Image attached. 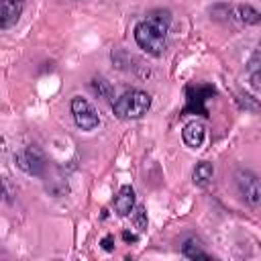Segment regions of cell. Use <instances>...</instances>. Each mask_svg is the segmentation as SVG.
Returning <instances> with one entry per match:
<instances>
[{
  "mask_svg": "<svg viewBox=\"0 0 261 261\" xmlns=\"http://www.w3.org/2000/svg\"><path fill=\"white\" fill-rule=\"evenodd\" d=\"M14 161L22 171L33 173V175H39L43 171V165H45L43 163V155H41V151L37 147H27V149L18 151L14 155Z\"/></svg>",
  "mask_w": 261,
  "mask_h": 261,
  "instance_id": "cell-5",
  "label": "cell"
},
{
  "mask_svg": "<svg viewBox=\"0 0 261 261\" xmlns=\"http://www.w3.org/2000/svg\"><path fill=\"white\" fill-rule=\"evenodd\" d=\"M151 106V96L143 90H126L122 96H118L112 104V110L118 118L130 120L141 118Z\"/></svg>",
  "mask_w": 261,
  "mask_h": 261,
  "instance_id": "cell-2",
  "label": "cell"
},
{
  "mask_svg": "<svg viewBox=\"0 0 261 261\" xmlns=\"http://www.w3.org/2000/svg\"><path fill=\"white\" fill-rule=\"evenodd\" d=\"M90 86H92V92L98 94L100 98H112V86L104 77H94Z\"/></svg>",
  "mask_w": 261,
  "mask_h": 261,
  "instance_id": "cell-13",
  "label": "cell"
},
{
  "mask_svg": "<svg viewBox=\"0 0 261 261\" xmlns=\"http://www.w3.org/2000/svg\"><path fill=\"white\" fill-rule=\"evenodd\" d=\"M102 249H104V251H112V249H114V237H110V234L104 237V239H102Z\"/></svg>",
  "mask_w": 261,
  "mask_h": 261,
  "instance_id": "cell-16",
  "label": "cell"
},
{
  "mask_svg": "<svg viewBox=\"0 0 261 261\" xmlns=\"http://www.w3.org/2000/svg\"><path fill=\"white\" fill-rule=\"evenodd\" d=\"M135 208V190L130 186H122L114 198V210L118 216H128Z\"/></svg>",
  "mask_w": 261,
  "mask_h": 261,
  "instance_id": "cell-8",
  "label": "cell"
},
{
  "mask_svg": "<svg viewBox=\"0 0 261 261\" xmlns=\"http://www.w3.org/2000/svg\"><path fill=\"white\" fill-rule=\"evenodd\" d=\"M71 114H73L75 124H77L82 130H94V128L100 124V116H98L96 108H94L86 98L75 96V98L71 100Z\"/></svg>",
  "mask_w": 261,
  "mask_h": 261,
  "instance_id": "cell-4",
  "label": "cell"
},
{
  "mask_svg": "<svg viewBox=\"0 0 261 261\" xmlns=\"http://www.w3.org/2000/svg\"><path fill=\"white\" fill-rule=\"evenodd\" d=\"M122 239H124L126 243H135L139 237H137V234H133V232H128V230H124V232H122Z\"/></svg>",
  "mask_w": 261,
  "mask_h": 261,
  "instance_id": "cell-17",
  "label": "cell"
},
{
  "mask_svg": "<svg viewBox=\"0 0 261 261\" xmlns=\"http://www.w3.org/2000/svg\"><path fill=\"white\" fill-rule=\"evenodd\" d=\"M181 253H184V257H188V259H210V255L202 249V245H200L198 239H188V241L181 245Z\"/></svg>",
  "mask_w": 261,
  "mask_h": 261,
  "instance_id": "cell-11",
  "label": "cell"
},
{
  "mask_svg": "<svg viewBox=\"0 0 261 261\" xmlns=\"http://www.w3.org/2000/svg\"><path fill=\"white\" fill-rule=\"evenodd\" d=\"M249 75L255 88H261V51L255 53V57L249 63Z\"/></svg>",
  "mask_w": 261,
  "mask_h": 261,
  "instance_id": "cell-12",
  "label": "cell"
},
{
  "mask_svg": "<svg viewBox=\"0 0 261 261\" xmlns=\"http://www.w3.org/2000/svg\"><path fill=\"white\" fill-rule=\"evenodd\" d=\"M234 181L245 202H249L251 206H261V177H257L249 169H239Z\"/></svg>",
  "mask_w": 261,
  "mask_h": 261,
  "instance_id": "cell-3",
  "label": "cell"
},
{
  "mask_svg": "<svg viewBox=\"0 0 261 261\" xmlns=\"http://www.w3.org/2000/svg\"><path fill=\"white\" fill-rule=\"evenodd\" d=\"M22 2L24 0H2V6H0V27L2 29H8L18 20Z\"/></svg>",
  "mask_w": 261,
  "mask_h": 261,
  "instance_id": "cell-6",
  "label": "cell"
},
{
  "mask_svg": "<svg viewBox=\"0 0 261 261\" xmlns=\"http://www.w3.org/2000/svg\"><path fill=\"white\" fill-rule=\"evenodd\" d=\"M181 137H184V143L192 149H198L202 143H204V137H206V128L200 120H192L184 126L181 130Z\"/></svg>",
  "mask_w": 261,
  "mask_h": 261,
  "instance_id": "cell-7",
  "label": "cell"
},
{
  "mask_svg": "<svg viewBox=\"0 0 261 261\" xmlns=\"http://www.w3.org/2000/svg\"><path fill=\"white\" fill-rule=\"evenodd\" d=\"M171 24V14L167 10H157L151 12L147 18H143L135 27V41L137 45L147 51L149 55H163L167 47V33Z\"/></svg>",
  "mask_w": 261,
  "mask_h": 261,
  "instance_id": "cell-1",
  "label": "cell"
},
{
  "mask_svg": "<svg viewBox=\"0 0 261 261\" xmlns=\"http://www.w3.org/2000/svg\"><path fill=\"white\" fill-rule=\"evenodd\" d=\"M214 175V167L210 161H200L196 167H194V173H192V179L196 186H206Z\"/></svg>",
  "mask_w": 261,
  "mask_h": 261,
  "instance_id": "cell-10",
  "label": "cell"
},
{
  "mask_svg": "<svg viewBox=\"0 0 261 261\" xmlns=\"http://www.w3.org/2000/svg\"><path fill=\"white\" fill-rule=\"evenodd\" d=\"M228 14H230L232 20H237L241 24H257V22H261V14L249 4L232 6V8H228Z\"/></svg>",
  "mask_w": 261,
  "mask_h": 261,
  "instance_id": "cell-9",
  "label": "cell"
},
{
  "mask_svg": "<svg viewBox=\"0 0 261 261\" xmlns=\"http://www.w3.org/2000/svg\"><path fill=\"white\" fill-rule=\"evenodd\" d=\"M130 216H133V222H135V226H137L139 230H145V228H147V212H145L143 206L133 208Z\"/></svg>",
  "mask_w": 261,
  "mask_h": 261,
  "instance_id": "cell-14",
  "label": "cell"
},
{
  "mask_svg": "<svg viewBox=\"0 0 261 261\" xmlns=\"http://www.w3.org/2000/svg\"><path fill=\"white\" fill-rule=\"evenodd\" d=\"M237 100H239V104H241L243 108H247V110H255V112H257V110H261V106H259V104H257L249 94H239V98H237Z\"/></svg>",
  "mask_w": 261,
  "mask_h": 261,
  "instance_id": "cell-15",
  "label": "cell"
}]
</instances>
